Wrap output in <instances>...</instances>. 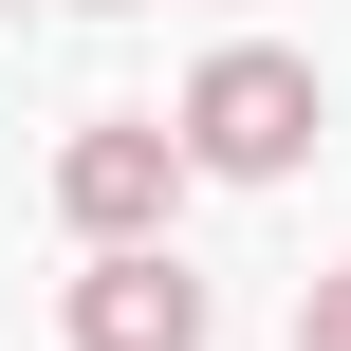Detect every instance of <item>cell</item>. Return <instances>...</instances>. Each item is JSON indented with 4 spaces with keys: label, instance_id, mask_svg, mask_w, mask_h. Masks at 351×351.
<instances>
[{
    "label": "cell",
    "instance_id": "1",
    "mask_svg": "<svg viewBox=\"0 0 351 351\" xmlns=\"http://www.w3.org/2000/svg\"><path fill=\"white\" fill-rule=\"evenodd\" d=\"M315 148V74L278 56V37H241V56H204L185 74V167H222V185H278Z\"/></svg>",
    "mask_w": 351,
    "mask_h": 351
},
{
    "label": "cell",
    "instance_id": "2",
    "mask_svg": "<svg viewBox=\"0 0 351 351\" xmlns=\"http://www.w3.org/2000/svg\"><path fill=\"white\" fill-rule=\"evenodd\" d=\"M167 204H185V130L167 111H111V130L56 148V222L74 241H167Z\"/></svg>",
    "mask_w": 351,
    "mask_h": 351
},
{
    "label": "cell",
    "instance_id": "3",
    "mask_svg": "<svg viewBox=\"0 0 351 351\" xmlns=\"http://www.w3.org/2000/svg\"><path fill=\"white\" fill-rule=\"evenodd\" d=\"M74 351H204V278H185L167 241H93V278H74Z\"/></svg>",
    "mask_w": 351,
    "mask_h": 351
},
{
    "label": "cell",
    "instance_id": "4",
    "mask_svg": "<svg viewBox=\"0 0 351 351\" xmlns=\"http://www.w3.org/2000/svg\"><path fill=\"white\" fill-rule=\"evenodd\" d=\"M296 351H351V278H315V296H296Z\"/></svg>",
    "mask_w": 351,
    "mask_h": 351
}]
</instances>
